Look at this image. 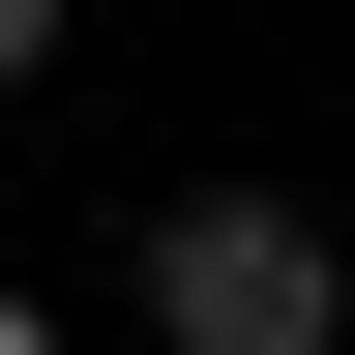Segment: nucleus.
<instances>
[{
    "label": "nucleus",
    "mask_w": 355,
    "mask_h": 355,
    "mask_svg": "<svg viewBox=\"0 0 355 355\" xmlns=\"http://www.w3.org/2000/svg\"><path fill=\"white\" fill-rule=\"evenodd\" d=\"M148 326L178 355H355V237L296 207V178H178L148 207Z\"/></svg>",
    "instance_id": "f257e3e1"
},
{
    "label": "nucleus",
    "mask_w": 355,
    "mask_h": 355,
    "mask_svg": "<svg viewBox=\"0 0 355 355\" xmlns=\"http://www.w3.org/2000/svg\"><path fill=\"white\" fill-rule=\"evenodd\" d=\"M30 60H60V0H0V119H30Z\"/></svg>",
    "instance_id": "f03ea898"
},
{
    "label": "nucleus",
    "mask_w": 355,
    "mask_h": 355,
    "mask_svg": "<svg viewBox=\"0 0 355 355\" xmlns=\"http://www.w3.org/2000/svg\"><path fill=\"white\" fill-rule=\"evenodd\" d=\"M0 355H60V326H30V296H0Z\"/></svg>",
    "instance_id": "7ed1b4c3"
}]
</instances>
